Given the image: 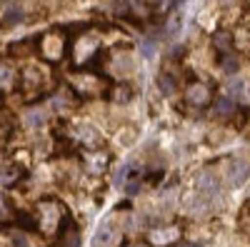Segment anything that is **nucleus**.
I'll use <instances>...</instances> for the list:
<instances>
[{"mask_svg": "<svg viewBox=\"0 0 250 247\" xmlns=\"http://www.w3.org/2000/svg\"><path fill=\"white\" fill-rule=\"evenodd\" d=\"M20 175H23V170L18 168V165H13V162H0V182L3 185H10V182H15Z\"/></svg>", "mask_w": 250, "mask_h": 247, "instance_id": "7ed1b4c3", "label": "nucleus"}, {"mask_svg": "<svg viewBox=\"0 0 250 247\" xmlns=\"http://www.w3.org/2000/svg\"><path fill=\"white\" fill-rule=\"evenodd\" d=\"M218 45H220V48H228V45H230V43H228V35H218Z\"/></svg>", "mask_w": 250, "mask_h": 247, "instance_id": "4468645a", "label": "nucleus"}, {"mask_svg": "<svg viewBox=\"0 0 250 247\" xmlns=\"http://www.w3.org/2000/svg\"><path fill=\"white\" fill-rule=\"evenodd\" d=\"M43 117H45L43 113H30V115H28V122H30V125H40V122H43Z\"/></svg>", "mask_w": 250, "mask_h": 247, "instance_id": "ddd939ff", "label": "nucleus"}, {"mask_svg": "<svg viewBox=\"0 0 250 247\" xmlns=\"http://www.w3.org/2000/svg\"><path fill=\"white\" fill-rule=\"evenodd\" d=\"M113 240H118V228H115V222H103L100 225V230L95 232V245L98 247H105V245H110Z\"/></svg>", "mask_w": 250, "mask_h": 247, "instance_id": "f03ea898", "label": "nucleus"}, {"mask_svg": "<svg viewBox=\"0 0 250 247\" xmlns=\"http://www.w3.org/2000/svg\"><path fill=\"white\" fill-rule=\"evenodd\" d=\"M183 3H185V0H168V5H170V10H173V8H178V5H183Z\"/></svg>", "mask_w": 250, "mask_h": 247, "instance_id": "2eb2a0df", "label": "nucleus"}, {"mask_svg": "<svg viewBox=\"0 0 250 247\" xmlns=\"http://www.w3.org/2000/svg\"><path fill=\"white\" fill-rule=\"evenodd\" d=\"M188 100H190L193 105H205V102L210 100V90L205 85H200V82H195V85H190V90H188Z\"/></svg>", "mask_w": 250, "mask_h": 247, "instance_id": "20e7f679", "label": "nucleus"}, {"mask_svg": "<svg viewBox=\"0 0 250 247\" xmlns=\"http://www.w3.org/2000/svg\"><path fill=\"white\" fill-rule=\"evenodd\" d=\"M175 237H178V230H158V232H150V240L155 245H168Z\"/></svg>", "mask_w": 250, "mask_h": 247, "instance_id": "39448f33", "label": "nucleus"}, {"mask_svg": "<svg viewBox=\"0 0 250 247\" xmlns=\"http://www.w3.org/2000/svg\"><path fill=\"white\" fill-rule=\"evenodd\" d=\"M228 93H230L233 97H240L245 93V82L243 80H230V82H228Z\"/></svg>", "mask_w": 250, "mask_h": 247, "instance_id": "6e6552de", "label": "nucleus"}, {"mask_svg": "<svg viewBox=\"0 0 250 247\" xmlns=\"http://www.w3.org/2000/svg\"><path fill=\"white\" fill-rule=\"evenodd\" d=\"M20 20H23V10L20 8H13V10L5 13V25H18Z\"/></svg>", "mask_w": 250, "mask_h": 247, "instance_id": "1a4fd4ad", "label": "nucleus"}, {"mask_svg": "<svg viewBox=\"0 0 250 247\" xmlns=\"http://www.w3.org/2000/svg\"><path fill=\"white\" fill-rule=\"evenodd\" d=\"M180 247H200V245H180Z\"/></svg>", "mask_w": 250, "mask_h": 247, "instance_id": "dca6fc26", "label": "nucleus"}, {"mask_svg": "<svg viewBox=\"0 0 250 247\" xmlns=\"http://www.w3.org/2000/svg\"><path fill=\"white\" fill-rule=\"evenodd\" d=\"M238 68H240L238 57H233V55H225V60H223V70H225V73H238Z\"/></svg>", "mask_w": 250, "mask_h": 247, "instance_id": "9d476101", "label": "nucleus"}, {"mask_svg": "<svg viewBox=\"0 0 250 247\" xmlns=\"http://www.w3.org/2000/svg\"><path fill=\"white\" fill-rule=\"evenodd\" d=\"M228 177H230L233 185H243L250 177V162L245 160H233L230 168H228Z\"/></svg>", "mask_w": 250, "mask_h": 247, "instance_id": "f257e3e1", "label": "nucleus"}, {"mask_svg": "<svg viewBox=\"0 0 250 247\" xmlns=\"http://www.w3.org/2000/svg\"><path fill=\"white\" fill-rule=\"evenodd\" d=\"M160 90H163V95H173L175 93V80L173 77H168V75H160Z\"/></svg>", "mask_w": 250, "mask_h": 247, "instance_id": "0eeeda50", "label": "nucleus"}, {"mask_svg": "<svg viewBox=\"0 0 250 247\" xmlns=\"http://www.w3.org/2000/svg\"><path fill=\"white\" fill-rule=\"evenodd\" d=\"M0 215H3V208H0Z\"/></svg>", "mask_w": 250, "mask_h": 247, "instance_id": "f3484780", "label": "nucleus"}, {"mask_svg": "<svg viewBox=\"0 0 250 247\" xmlns=\"http://www.w3.org/2000/svg\"><path fill=\"white\" fill-rule=\"evenodd\" d=\"M233 110H235V102L228 100V97H220V100L215 102V115H223V117H225V115H230Z\"/></svg>", "mask_w": 250, "mask_h": 247, "instance_id": "423d86ee", "label": "nucleus"}, {"mask_svg": "<svg viewBox=\"0 0 250 247\" xmlns=\"http://www.w3.org/2000/svg\"><path fill=\"white\" fill-rule=\"evenodd\" d=\"M140 53H143V57H153L155 55V43L153 40H145V43L140 45Z\"/></svg>", "mask_w": 250, "mask_h": 247, "instance_id": "9b49d317", "label": "nucleus"}, {"mask_svg": "<svg viewBox=\"0 0 250 247\" xmlns=\"http://www.w3.org/2000/svg\"><path fill=\"white\" fill-rule=\"evenodd\" d=\"M10 77H13V73H10L8 68H0V85H8Z\"/></svg>", "mask_w": 250, "mask_h": 247, "instance_id": "f8f14e48", "label": "nucleus"}]
</instances>
